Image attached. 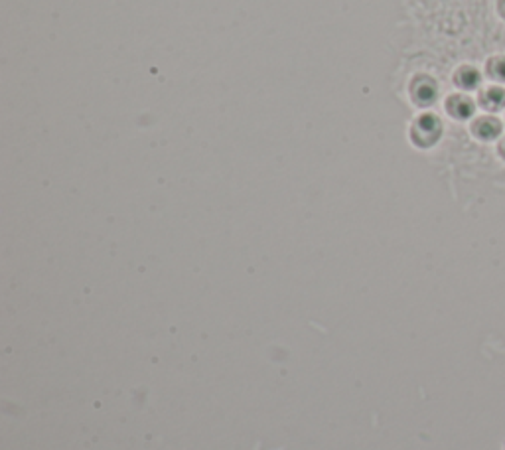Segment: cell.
Here are the masks:
<instances>
[{
	"label": "cell",
	"instance_id": "obj_1",
	"mask_svg": "<svg viewBox=\"0 0 505 450\" xmlns=\"http://www.w3.org/2000/svg\"><path fill=\"white\" fill-rule=\"evenodd\" d=\"M442 134V122L436 115H422L418 117L413 127V139L418 146H432Z\"/></svg>",
	"mask_w": 505,
	"mask_h": 450
},
{
	"label": "cell",
	"instance_id": "obj_2",
	"mask_svg": "<svg viewBox=\"0 0 505 450\" xmlns=\"http://www.w3.org/2000/svg\"><path fill=\"white\" fill-rule=\"evenodd\" d=\"M502 131H504L502 121H499L497 117H492V115L480 117V119H476L472 125L474 136H478L480 141H485V143H492L495 139H499Z\"/></svg>",
	"mask_w": 505,
	"mask_h": 450
},
{
	"label": "cell",
	"instance_id": "obj_3",
	"mask_svg": "<svg viewBox=\"0 0 505 450\" xmlns=\"http://www.w3.org/2000/svg\"><path fill=\"white\" fill-rule=\"evenodd\" d=\"M446 111H448V115H450L452 119H456V121H468V119H472L474 113H476V103L468 95L456 93V95H450L448 101H446Z\"/></svg>",
	"mask_w": 505,
	"mask_h": 450
},
{
	"label": "cell",
	"instance_id": "obj_4",
	"mask_svg": "<svg viewBox=\"0 0 505 450\" xmlns=\"http://www.w3.org/2000/svg\"><path fill=\"white\" fill-rule=\"evenodd\" d=\"M439 97V87H436V83L427 76H420L415 81V85H413V99L415 103L418 105H432L434 101Z\"/></svg>",
	"mask_w": 505,
	"mask_h": 450
},
{
	"label": "cell",
	"instance_id": "obj_5",
	"mask_svg": "<svg viewBox=\"0 0 505 450\" xmlns=\"http://www.w3.org/2000/svg\"><path fill=\"white\" fill-rule=\"evenodd\" d=\"M480 105L490 113H499L505 109V89L492 85V87L483 89L480 93Z\"/></svg>",
	"mask_w": 505,
	"mask_h": 450
},
{
	"label": "cell",
	"instance_id": "obj_6",
	"mask_svg": "<svg viewBox=\"0 0 505 450\" xmlns=\"http://www.w3.org/2000/svg\"><path fill=\"white\" fill-rule=\"evenodd\" d=\"M454 81H456V85L462 91H476V89L480 87V83H482V73L474 66H462L456 71Z\"/></svg>",
	"mask_w": 505,
	"mask_h": 450
},
{
	"label": "cell",
	"instance_id": "obj_7",
	"mask_svg": "<svg viewBox=\"0 0 505 450\" xmlns=\"http://www.w3.org/2000/svg\"><path fill=\"white\" fill-rule=\"evenodd\" d=\"M488 76L497 83H505V55H494L488 62Z\"/></svg>",
	"mask_w": 505,
	"mask_h": 450
},
{
	"label": "cell",
	"instance_id": "obj_8",
	"mask_svg": "<svg viewBox=\"0 0 505 450\" xmlns=\"http://www.w3.org/2000/svg\"><path fill=\"white\" fill-rule=\"evenodd\" d=\"M497 10L502 14V18L505 20V0H499V4H497Z\"/></svg>",
	"mask_w": 505,
	"mask_h": 450
},
{
	"label": "cell",
	"instance_id": "obj_9",
	"mask_svg": "<svg viewBox=\"0 0 505 450\" xmlns=\"http://www.w3.org/2000/svg\"><path fill=\"white\" fill-rule=\"evenodd\" d=\"M499 154H502V158L505 160V139L502 141V144H499Z\"/></svg>",
	"mask_w": 505,
	"mask_h": 450
}]
</instances>
